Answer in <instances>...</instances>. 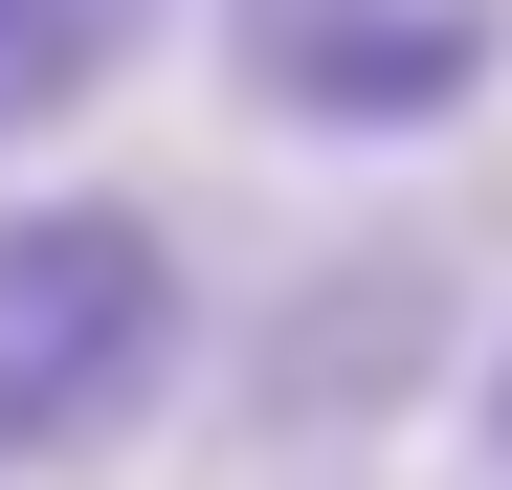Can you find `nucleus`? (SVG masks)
I'll use <instances>...</instances> for the list:
<instances>
[{
    "mask_svg": "<svg viewBox=\"0 0 512 490\" xmlns=\"http://www.w3.org/2000/svg\"><path fill=\"white\" fill-rule=\"evenodd\" d=\"M134 23H156V0H0V134H67L134 67Z\"/></svg>",
    "mask_w": 512,
    "mask_h": 490,
    "instance_id": "nucleus-3",
    "label": "nucleus"
},
{
    "mask_svg": "<svg viewBox=\"0 0 512 490\" xmlns=\"http://www.w3.org/2000/svg\"><path fill=\"white\" fill-rule=\"evenodd\" d=\"M179 357H201V290L156 201H0V468L134 446Z\"/></svg>",
    "mask_w": 512,
    "mask_h": 490,
    "instance_id": "nucleus-1",
    "label": "nucleus"
},
{
    "mask_svg": "<svg viewBox=\"0 0 512 490\" xmlns=\"http://www.w3.org/2000/svg\"><path fill=\"white\" fill-rule=\"evenodd\" d=\"M223 67H245V112H268V134H312V156H401V134L490 112L512 0H223Z\"/></svg>",
    "mask_w": 512,
    "mask_h": 490,
    "instance_id": "nucleus-2",
    "label": "nucleus"
},
{
    "mask_svg": "<svg viewBox=\"0 0 512 490\" xmlns=\"http://www.w3.org/2000/svg\"><path fill=\"white\" fill-rule=\"evenodd\" d=\"M490 468H512V357H490Z\"/></svg>",
    "mask_w": 512,
    "mask_h": 490,
    "instance_id": "nucleus-4",
    "label": "nucleus"
}]
</instances>
